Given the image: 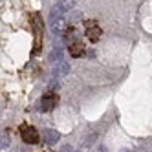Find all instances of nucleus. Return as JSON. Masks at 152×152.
I'll use <instances>...</instances> for the list:
<instances>
[{
  "instance_id": "obj_1",
  "label": "nucleus",
  "mask_w": 152,
  "mask_h": 152,
  "mask_svg": "<svg viewBox=\"0 0 152 152\" xmlns=\"http://www.w3.org/2000/svg\"><path fill=\"white\" fill-rule=\"evenodd\" d=\"M50 29H51V33L55 35V37L62 35L64 29H66V18L61 17V18H53V20H50Z\"/></svg>"
},
{
  "instance_id": "obj_2",
  "label": "nucleus",
  "mask_w": 152,
  "mask_h": 152,
  "mask_svg": "<svg viewBox=\"0 0 152 152\" xmlns=\"http://www.w3.org/2000/svg\"><path fill=\"white\" fill-rule=\"evenodd\" d=\"M22 139H24V143L28 145H33L39 141V132L33 128V126H24L22 128Z\"/></svg>"
},
{
  "instance_id": "obj_3",
  "label": "nucleus",
  "mask_w": 152,
  "mask_h": 152,
  "mask_svg": "<svg viewBox=\"0 0 152 152\" xmlns=\"http://www.w3.org/2000/svg\"><path fill=\"white\" fill-rule=\"evenodd\" d=\"M57 103H59V99H57V95H44L40 99V110L42 112H50V110H53V108L57 106Z\"/></svg>"
},
{
  "instance_id": "obj_4",
  "label": "nucleus",
  "mask_w": 152,
  "mask_h": 152,
  "mask_svg": "<svg viewBox=\"0 0 152 152\" xmlns=\"http://www.w3.org/2000/svg\"><path fill=\"white\" fill-rule=\"evenodd\" d=\"M42 136H44V141L48 145H55L57 141L61 139V134L57 132V130H51V128H46L44 132H42Z\"/></svg>"
},
{
  "instance_id": "obj_5",
  "label": "nucleus",
  "mask_w": 152,
  "mask_h": 152,
  "mask_svg": "<svg viewBox=\"0 0 152 152\" xmlns=\"http://www.w3.org/2000/svg\"><path fill=\"white\" fill-rule=\"evenodd\" d=\"M88 28H86V37H88L92 42H95V40H99V37H101V29L97 28L95 24H92V22H88L86 24Z\"/></svg>"
},
{
  "instance_id": "obj_6",
  "label": "nucleus",
  "mask_w": 152,
  "mask_h": 152,
  "mask_svg": "<svg viewBox=\"0 0 152 152\" xmlns=\"http://www.w3.org/2000/svg\"><path fill=\"white\" fill-rule=\"evenodd\" d=\"M68 72H70V64L66 61H62V62H59V66L53 70V77H64Z\"/></svg>"
},
{
  "instance_id": "obj_7",
  "label": "nucleus",
  "mask_w": 152,
  "mask_h": 152,
  "mask_svg": "<svg viewBox=\"0 0 152 152\" xmlns=\"http://www.w3.org/2000/svg\"><path fill=\"white\" fill-rule=\"evenodd\" d=\"M62 61H64V51H62L61 46H57L50 53V62H62Z\"/></svg>"
},
{
  "instance_id": "obj_8",
  "label": "nucleus",
  "mask_w": 152,
  "mask_h": 152,
  "mask_svg": "<svg viewBox=\"0 0 152 152\" xmlns=\"http://www.w3.org/2000/svg\"><path fill=\"white\" fill-rule=\"evenodd\" d=\"M84 53V46L81 44V42H75V44L70 46V55L72 57H81Z\"/></svg>"
},
{
  "instance_id": "obj_9",
  "label": "nucleus",
  "mask_w": 152,
  "mask_h": 152,
  "mask_svg": "<svg viewBox=\"0 0 152 152\" xmlns=\"http://www.w3.org/2000/svg\"><path fill=\"white\" fill-rule=\"evenodd\" d=\"M9 143H11L9 136H7V134H0V148H7Z\"/></svg>"
},
{
  "instance_id": "obj_10",
  "label": "nucleus",
  "mask_w": 152,
  "mask_h": 152,
  "mask_svg": "<svg viewBox=\"0 0 152 152\" xmlns=\"http://www.w3.org/2000/svg\"><path fill=\"white\" fill-rule=\"evenodd\" d=\"M81 18H83V13L81 11H72L70 13V20H72V22H79Z\"/></svg>"
},
{
  "instance_id": "obj_11",
  "label": "nucleus",
  "mask_w": 152,
  "mask_h": 152,
  "mask_svg": "<svg viewBox=\"0 0 152 152\" xmlns=\"http://www.w3.org/2000/svg\"><path fill=\"white\" fill-rule=\"evenodd\" d=\"M95 139H97V134L94 132V134H88V139H86V145H92V143H95Z\"/></svg>"
},
{
  "instance_id": "obj_12",
  "label": "nucleus",
  "mask_w": 152,
  "mask_h": 152,
  "mask_svg": "<svg viewBox=\"0 0 152 152\" xmlns=\"http://www.w3.org/2000/svg\"><path fill=\"white\" fill-rule=\"evenodd\" d=\"M61 152H73V148H72L70 145H64V147L61 148Z\"/></svg>"
},
{
  "instance_id": "obj_13",
  "label": "nucleus",
  "mask_w": 152,
  "mask_h": 152,
  "mask_svg": "<svg viewBox=\"0 0 152 152\" xmlns=\"http://www.w3.org/2000/svg\"><path fill=\"white\" fill-rule=\"evenodd\" d=\"M99 152H106V148H104V147H101V148H99Z\"/></svg>"
},
{
  "instance_id": "obj_14",
  "label": "nucleus",
  "mask_w": 152,
  "mask_h": 152,
  "mask_svg": "<svg viewBox=\"0 0 152 152\" xmlns=\"http://www.w3.org/2000/svg\"><path fill=\"white\" fill-rule=\"evenodd\" d=\"M121 152H130V150H121Z\"/></svg>"
}]
</instances>
